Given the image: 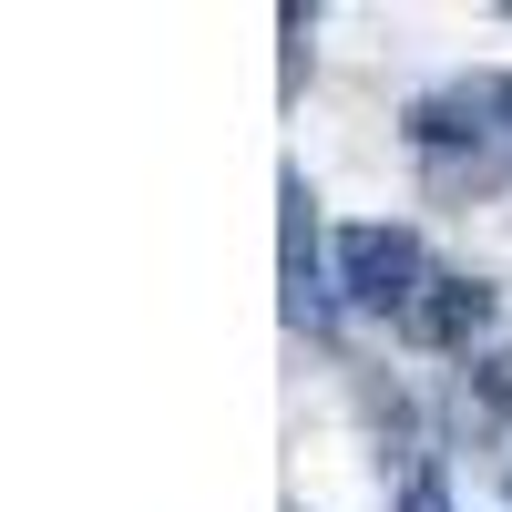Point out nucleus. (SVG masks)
<instances>
[{
  "mask_svg": "<svg viewBox=\"0 0 512 512\" xmlns=\"http://www.w3.org/2000/svg\"><path fill=\"white\" fill-rule=\"evenodd\" d=\"M338 287H349V308H420V287H431V256H420L410 226H338Z\"/></svg>",
  "mask_w": 512,
  "mask_h": 512,
  "instance_id": "obj_1",
  "label": "nucleus"
},
{
  "mask_svg": "<svg viewBox=\"0 0 512 512\" xmlns=\"http://www.w3.org/2000/svg\"><path fill=\"white\" fill-rule=\"evenodd\" d=\"M492 308H502L492 277H431L420 308H410V338H420V349H472V338L492 328Z\"/></svg>",
  "mask_w": 512,
  "mask_h": 512,
  "instance_id": "obj_2",
  "label": "nucleus"
},
{
  "mask_svg": "<svg viewBox=\"0 0 512 512\" xmlns=\"http://www.w3.org/2000/svg\"><path fill=\"white\" fill-rule=\"evenodd\" d=\"M277 205H287V246H277V256H287V318L308 328V318H318V277H308V256H318V216H308V205H318V195H308L297 164L277 175Z\"/></svg>",
  "mask_w": 512,
  "mask_h": 512,
  "instance_id": "obj_3",
  "label": "nucleus"
},
{
  "mask_svg": "<svg viewBox=\"0 0 512 512\" xmlns=\"http://www.w3.org/2000/svg\"><path fill=\"white\" fill-rule=\"evenodd\" d=\"M472 400L512 420V349H492V359H472Z\"/></svg>",
  "mask_w": 512,
  "mask_h": 512,
  "instance_id": "obj_4",
  "label": "nucleus"
},
{
  "mask_svg": "<svg viewBox=\"0 0 512 512\" xmlns=\"http://www.w3.org/2000/svg\"><path fill=\"white\" fill-rule=\"evenodd\" d=\"M400 512H451V482H441V461H420V472H410Z\"/></svg>",
  "mask_w": 512,
  "mask_h": 512,
  "instance_id": "obj_5",
  "label": "nucleus"
},
{
  "mask_svg": "<svg viewBox=\"0 0 512 512\" xmlns=\"http://www.w3.org/2000/svg\"><path fill=\"white\" fill-rule=\"evenodd\" d=\"M502 113H512V82H502Z\"/></svg>",
  "mask_w": 512,
  "mask_h": 512,
  "instance_id": "obj_6",
  "label": "nucleus"
},
{
  "mask_svg": "<svg viewBox=\"0 0 512 512\" xmlns=\"http://www.w3.org/2000/svg\"><path fill=\"white\" fill-rule=\"evenodd\" d=\"M502 492H512V482H502Z\"/></svg>",
  "mask_w": 512,
  "mask_h": 512,
  "instance_id": "obj_7",
  "label": "nucleus"
}]
</instances>
